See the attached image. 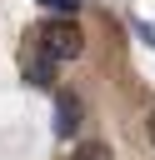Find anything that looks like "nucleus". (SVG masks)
<instances>
[{
    "label": "nucleus",
    "mask_w": 155,
    "mask_h": 160,
    "mask_svg": "<svg viewBox=\"0 0 155 160\" xmlns=\"http://www.w3.org/2000/svg\"><path fill=\"white\" fill-rule=\"evenodd\" d=\"M85 50V35L75 20H45L40 25V55L45 60H80Z\"/></svg>",
    "instance_id": "f257e3e1"
},
{
    "label": "nucleus",
    "mask_w": 155,
    "mask_h": 160,
    "mask_svg": "<svg viewBox=\"0 0 155 160\" xmlns=\"http://www.w3.org/2000/svg\"><path fill=\"white\" fill-rule=\"evenodd\" d=\"M50 65H55V60H35V65H25V80H30V85H40V90H50V85H55Z\"/></svg>",
    "instance_id": "7ed1b4c3"
},
{
    "label": "nucleus",
    "mask_w": 155,
    "mask_h": 160,
    "mask_svg": "<svg viewBox=\"0 0 155 160\" xmlns=\"http://www.w3.org/2000/svg\"><path fill=\"white\" fill-rule=\"evenodd\" d=\"M70 160H110V150L100 145V140H85V145H75V155Z\"/></svg>",
    "instance_id": "20e7f679"
},
{
    "label": "nucleus",
    "mask_w": 155,
    "mask_h": 160,
    "mask_svg": "<svg viewBox=\"0 0 155 160\" xmlns=\"http://www.w3.org/2000/svg\"><path fill=\"white\" fill-rule=\"evenodd\" d=\"M40 5H50V10H75L80 0H40Z\"/></svg>",
    "instance_id": "39448f33"
},
{
    "label": "nucleus",
    "mask_w": 155,
    "mask_h": 160,
    "mask_svg": "<svg viewBox=\"0 0 155 160\" xmlns=\"http://www.w3.org/2000/svg\"><path fill=\"white\" fill-rule=\"evenodd\" d=\"M75 125H80V100H75V95H60V100H55V135L70 140Z\"/></svg>",
    "instance_id": "f03ea898"
},
{
    "label": "nucleus",
    "mask_w": 155,
    "mask_h": 160,
    "mask_svg": "<svg viewBox=\"0 0 155 160\" xmlns=\"http://www.w3.org/2000/svg\"><path fill=\"white\" fill-rule=\"evenodd\" d=\"M145 130H150V145H155V110L145 115Z\"/></svg>",
    "instance_id": "423d86ee"
}]
</instances>
